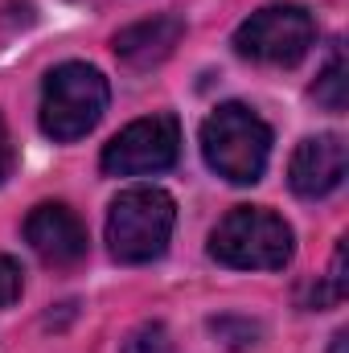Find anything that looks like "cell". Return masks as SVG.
Segmentation results:
<instances>
[{
  "label": "cell",
  "instance_id": "cell-8",
  "mask_svg": "<svg viewBox=\"0 0 349 353\" xmlns=\"http://www.w3.org/2000/svg\"><path fill=\"white\" fill-rule=\"evenodd\" d=\"M349 169V152L346 140L325 132V136H308L296 152H292V165H288V185L296 197H329Z\"/></svg>",
  "mask_w": 349,
  "mask_h": 353
},
{
  "label": "cell",
  "instance_id": "cell-11",
  "mask_svg": "<svg viewBox=\"0 0 349 353\" xmlns=\"http://www.w3.org/2000/svg\"><path fill=\"white\" fill-rule=\"evenodd\" d=\"M123 353H173V341H169L165 325H140L123 341Z\"/></svg>",
  "mask_w": 349,
  "mask_h": 353
},
{
  "label": "cell",
  "instance_id": "cell-6",
  "mask_svg": "<svg viewBox=\"0 0 349 353\" xmlns=\"http://www.w3.org/2000/svg\"><path fill=\"white\" fill-rule=\"evenodd\" d=\"M181 157V128L173 115H148L128 123L107 148H103V173L111 176H144L173 169Z\"/></svg>",
  "mask_w": 349,
  "mask_h": 353
},
{
  "label": "cell",
  "instance_id": "cell-2",
  "mask_svg": "<svg viewBox=\"0 0 349 353\" xmlns=\"http://www.w3.org/2000/svg\"><path fill=\"white\" fill-rule=\"evenodd\" d=\"M206 165L235 185H255L271 157V128L243 103H222L201 123Z\"/></svg>",
  "mask_w": 349,
  "mask_h": 353
},
{
  "label": "cell",
  "instance_id": "cell-3",
  "mask_svg": "<svg viewBox=\"0 0 349 353\" xmlns=\"http://www.w3.org/2000/svg\"><path fill=\"white\" fill-rule=\"evenodd\" d=\"M111 103L107 79L87 62H62L41 87V132L50 140H79L103 119Z\"/></svg>",
  "mask_w": 349,
  "mask_h": 353
},
{
  "label": "cell",
  "instance_id": "cell-4",
  "mask_svg": "<svg viewBox=\"0 0 349 353\" xmlns=\"http://www.w3.org/2000/svg\"><path fill=\"white\" fill-rule=\"evenodd\" d=\"M210 255L243 271H279L292 259V226L271 210L239 205L210 234Z\"/></svg>",
  "mask_w": 349,
  "mask_h": 353
},
{
  "label": "cell",
  "instance_id": "cell-12",
  "mask_svg": "<svg viewBox=\"0 0 349 353\" xmlns=\"http://www.w3.org/2000/svg\"><path fill=\"white\" fill-rule=\"evenodd\" d=\"M17 296H21V263L0 251V308L17 304Z\"/></svg>",
  "mask_w": 349,
  "mask_h": 353
},
{
  "label": "cell",
  "instance_id": "cell-1",
  "mask_svg": "<svg viewBox=\"0 0 349 353\" xmlns=\"http://www.w3.org/2000/svg\"><path fill=\"white\" fill-rule=\"evenodd\" d=\"M177 226L173 197L157 185L123 189L107 214V247L119 263H152L165 255Z\"/></svg>",
  "mask_w": 349,
  "mask_h": 353
},
{
  "label": "cell",
  "instance_id": "cell-7",
  "mask_svg": "<svg viewBox=\"0 0 349 353\" xmlns=\"http://www.w3.org/2000/svg\"><path fill=\"white\" fill-rule=\"evenodd\" d=\"M25 239L29 247L46 259L50 267H74L87 255V226L83 218L62 205V201H46L25 218Z\"/></svg>",
  "mask_w": 349,
  "mask_h": 353
},
{
  "label": "cell",
  "instance_id": "cell-9",
  "mask_svg": "<svg viewBox=\"0 0 349 353\" xmlns=\"http://www.w3.org/2000/svg\"><path fill=\"white\" fill-rule=\"evenodd\" d=\"M185 37V21L173 12H161L152 21H140V25H128L115 33V54L136 66V70H148V66H161L169 54L177 50V41Z\"/></svg>",
  "mask_w": 349,
  "mask_h": 353
},
{
  "label": "cell",
  "instance_id": "cell-10",
  "mask_svg": "<svg viewBox=\"0 0 349 353\" xmlns=\"http://www.w3.org/2000/svg\"><path fill=\"white\" fill-rule=\"evenodd\" d=\"M317 103H325L329 111H346V62H341V54H333V62L325 66V74L317 79Z\"/></svg>",
  "mask_w": 349,
  "mask_h": 353
},
{
  "label": "cell",
  "instance_id": "cell-14",
  "mask_svg": "<svg viewBox=\"0 0 349 353\" xmlns=\"http://www.w3.org/2000/svg\"><path fill=\"white\" fill-rule=\"evenodd\" d=\"M346 345H349V333H337L333 337V353H346Z\"/></svg>",
  "mask_w": 349,
  "mask_h": 353
},
{
  "label": "cell",
  "instance_id": "cell-5",
  "mask_svg": "<svg viewBox=\"0 0 349 353\" xmlns=\"http://www.w3.org/2000/svg\"><path fill=\"white\" fill-rule=\"evenodd\" d=\"M312 41L317 25L300 4H267L251 12L235 33V50L263 66H296L312 50Z\"/></svg>",
  "mask_w": 349,
  "mask_h": 353
},
{
  "label": "cell",
  "instance_id": "cell-13",
  "mask_svg": "<svg viewBox=\"0 0 349 353\" xmlns=\"http://www.w3.org/2000/svg\"><path fill=\"white\" fill-rule=\"evenodd\" d=\"M12 165H17V148H12V136H8V128H4V119H0V185L8 181Z\"/></svg>",
  "mask_w": 349,
  "mask_h": 353
}]
</instances>
